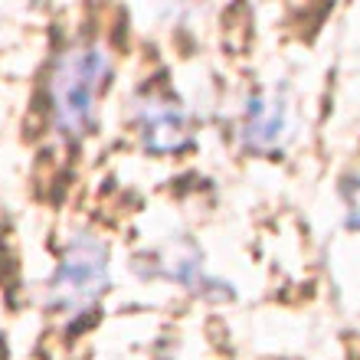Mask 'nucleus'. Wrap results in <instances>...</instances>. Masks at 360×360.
Returning a JSON list of instances; mask_svg holds the SVG:
<instances>
[{"mask_svg":"<svg viewBox=\"0 0 360 360\" xmlns=\"http://www.w3.org/2000/svg\"><path fill=\"white\" fill-rule=\"evenodd\" d=\"M134 131L141 148L154 158L180 154L190 144V115L171 92L144 89L134 98Z\"/></svg>","mask_w":360,"mask_h":360,"instance_id":"obj_3","label":"nucleus"},{"mask_svg":"<svg viewBox=\"0 0 360 360\" xmlns=\"http://www.w3.org/2000/svg\"><path fill=\"white\" fill-rule=\"evenodd\" d=\"M108 76H112V53L95 39L72 43L59 53L56 66L49 72V118L53 131L63 141L76 144L92 134Z\"/></svg>","mask_w":360,"mask_h":360,"instance_id":"obj_1","label":"nucleus"},{"mask_svg":"<svg viewBox=\"0 0 360 360\" xmlns=\"http://www.w3.org/2000/svg\"><path fill=\"white\" fill-rule=\"evenodd\" d=\"M148 272L158 275V278H167V282L184 285V288H190L197 295H207V298H223L226 295V285L219 278H213V275H207L203 259H200L197 246L190 239L167 243L161 252H154Z\"/></svg>","mask_w":360,"mask_h":360,"instance_id":"obj_5","label":"nucleus"},{"mask_svg":"<svg viewBox=\"0 0 360 360\" xmlns=\"http://www.w3.org/2000/svg\"><path fill=\"white\" fill-rule=\"evenodd\" d=\"M108 285H112L108 243L98 233H76L66 243L56 272L46 285V308L56 318L89 314L105 298Z\"/></svg>","mask_w":360,"mask_h":360,"instance_id":"obj_2","label":"nucleus"},{"mask_svg":"<svg viewBox=\"0 0 360 360\" xmlns=\"http://www.w3.org/2000/svg\"><path fill=\"white\" fill-rule=\"evenodd\" d=\"M292 128V98L285 89H262L249 95L239 122V141L249 154L278 151Z\"/></svg>","mask_w":360,"mask_h":360,"instance_id":"obj_4","label":"nucleus"},{"mask_svg":"<svg viewBox=\"0 0 360 360\" xmlns=\"http://www.w3.org/2000/svg\"><path fill=\"white\" fill-rule=\"evenodd\" d=\"M344 210H347V226L360 229V174L344 184Z\"/></svg>","mask_w":360,"mask_h":360,"instance_id":"obj_6","label":"nucleus"}]
</instances>
